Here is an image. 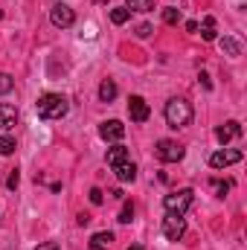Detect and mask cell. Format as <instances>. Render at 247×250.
I'll list each match as a JSON object with an SVG mask.
<instances>
[{
    "instance_id": "22",
    "label": "cell",
    "mask_w": 247,
    "mask_h": 250,
    "mask_svg": "<svg viewBox=\"0 0 247 250\" xmlns=\"http://www.w3.org/2000/svg\"><path fill=\"white\" fill-rule=\"evenodd\" d=\"M163 21H166V23H172V26H175V23H178V21H181V9H163Z\"/></svg>"
},
{
    "instance_id": "14",
    "label": "cell",
    "mask_w": 247,
    "mask_h": 250,
    "mask_svg": "<svg viewBox=\"0 0 247 250\" xmlns=\"http://www.w3.org/2000/svg\"><path fill=\"white\" fill-rule=\"evenodd\" d=\"M99 99H102V102H114V99H117V82H114V79H105V82L99 84Z\"/></svg>"
},
{
    "instance_id": "1",
    "label": "cell",
    "mask_w": 247,
    "mask_h": 250,
    "mask_svg": "<svg viewBox=\"0 0 247 250\" xmlns=\"http://www.w3.org/2000/svg\"><path fill=\"white\" fill-rule=\"evenodd\" d=\"M35 111H38L41 120H62L64 114L70 111V105H67V99H64L62 93H44L35 102Z\"/></svg>"
},
{
    "instance_id": "2",
    "label": "cell",
    "mask_w": 247,
    "mask_h": 250,
    "mask_svg": "<svg viewBox=\"0 0 247 250\" xmlns=\"http://www.w3.org/2000/svg\"><path fill=\"white\" fill-rule=\"evenodd\" d=\"M192 117H195V111H192V105L186 102V99H169L166 102V123L172 125V128H186V125L192 123Z\"/></svg>"
},
{
    "instance_id": "25",
    "label": "cell",
    "mask_w": 247,
    "mask_h": 250,
    "mask_svg": "<svg viewBox=\"0 0 247 250\" xmlns=\"http://www.w3.org/2000/svg\"><path fill=\"white\" fill-rule=\"evenodd\" d=\"M18 184H21V175H18V169H15V172L6 178V187H9V189H18Z\"/></svg>"
},
{
    "instance_id": "5",
    "label": "cell",
    "mask_w": 247,
    "mask_h": 250,
    "mask_svg": "<svg viewBox=\"0 0 247 250\" xmlns=\"http://www.w3.org/2000/svg\"><path fill=\"white\" fill-rule=\"evenodd\" d=\"M186 233V218L184 215H169L166 212V218H163V236L169 239V242H181Z\"/></svg>"
},
{
    "instance_id": "17",
    "label": "cell",
    "mask_w": 247,
    "mask_h": 250,
    "mask_svg": "<svg viewBox=\"0 0 247 250\" xmlns=\"http://www.w3.org/2000/svg\"><path fill=\"white\" fill-rule=\"evenodd\" d=\"M201 38L204 41H215V18H204V26H201Z\"/></svg>"
},
{
    "instance_id": "30",
    "label": "cell",
    "mask_w": 247,
    "mask_h": 250,
    "mask_svg": "<svg viewBox=\"0 0 247 250\" xmlns=\"http://www.w3.org/2000/svg\"><path fill=\"white\" fill-rule=\"evenodd\" d=\"M128 250H143V248H140V245H134V248H128Z\"/></svg>"
},
{
    "instance_id": "11",
    "label": "cell",
    "mask_w": 247,
    "mask_h": 250,
    "mask_svg": "<svg viewBox=\"0 0 247 250\" xmlns=\"http://www.w3.org/2000/svg\"><path fill=\"white\" fill-rule=\"evenodd\" d=\"M215 137H218V143H227V140H233V137H242V125L236 123V120H230V123H224V125L215 128Z\"/></svg>"
},
{
    "instance_id": "4",
    "label": "cell",
    "mask_w": 247,
    "mask_h": 250,
    "mask_svg": "<svg viewBox=\"0 0 247 250\" xmlns=\"http://www.w3.org/2000/svg\"><path fill=\"white\" fill-rule=\"evenodd\" d=\"M154 154H157L160 163H178L184 157V146H178L175 140H160L154 146Z\"/></svg>"
},
{
    "instance_id": "26",
    "label": "cell",
    "mask_w": 247,
    "mask_h": 250,
    "mask_svg": "<svg viewBox=\"0 0 247 250\" xmlns=\"http://www.w3.org/2000/svg\"><path fill=\"white\" fill-rule=\"evenodd\" d=\"M151 32H154V29H151L148 23H140V26H137V38H148Z\"/></svg>"
},
{
    "instance_id": "23",
    "label": "cell",
    "mask_w": 247,
    "mask_h": 250,
    "mask_svg": "<svg viewBox=\"0 0 247 250\" xmlns=\"http://www.w3.org/2000/svg\"><path fill=\"white\" fill-rule=\"evenodd\" d=\"M131 218H134V204H125L123 212H120V221L123 224H131Z\"/></svg>"
},
{
    "instance_id": "10",
    "label": "cell",
    "mask_w": 247,
    "mask_h": 250,
    "mask_svg": "<svg viewBox=\"0 0 247 250\" xmlns=\"http://www.w3.org/2000/svg\"><path fill=\"white\" fill-rule=\"evenodd\" d=\"M114 175H117L123 184H131V181L137 178V166H134L128 157H125V160H117V163H114Z\"/></svg>"
},
{
    "instance_id": "9",
    "label": "cell",
    "mask_w": 247,
    "mask_h": 250,
    "mask_svg": "<svg viewBox=\"0 0 247 250\" xmlns=\"http://www.w3.org/2000/svg\"><path fill=\"white\" fill-rule=\"evenodd\" d=\"M128 114H131L134 123H145L151 111H148V105H145L143 96H131V99H128Z\"/></svg>"
},
{
    "instance_id": "12",
    "label": "cell",
    "mask_w": 247,
    "mask_h": 250,
    "mask_svg": "<svg viewBox=\"0 0 247 250\" xmlns=\"http://www.w3.org/2000/svg\"><path fill=\"white\" fill-rule=\"evenodd\" d=\"M18 123V108L15 105H0V131H12Z\"/></svg>"
},
{
    "instance_id": "6",
    "label": "cell",
    "mask_w": 247,
    "mask_h": 250,
    "mask_svg": "<svg viewBox=\"0 0 247 250\" xmlns=\"http://www.w3.org/2000/svg\"><path fill=\"white\" fill-rule=\"evenodd\" d=\"M242 160V151L239 148H221V151H215L212 157H209V166L212 169H227V166H233V163H239Z\"/></svg>"
},
{
    "instance_id": "3",
    "label": "cell",
    "mask_w": 247,
    "mask_h": 250,
    "mask_svg": "<svg viewBox=\"0 0 247 250\" xmlns=\"http://www.w3.org/2000/svg\"><path fill=\"white\" fill-rule=\"evenodd\" d=\"M192 201H195V192L192 189H181V192H172V195L163 198V209L169 215H186V209L192 207Z\"/></svg>"
},
{
    "instance_id": "16",
    "label": "cell",
    "mask_w": 247,
    "mask_h": 250,
    "mask_svg": "<svg viewBox=\"0 0 247 250\" xmlns=\"http://www.w3.org/2000/svg\"><path fill=\"white\" fill-rule=\"evenodd\" d=\"M125 9L128 12H151L154 0H125Z\"/></svg>"
},
{
    "instance_id": "15",
    "label": "cell",
    "mask_w": 247,
    "mask_h": 250,
    "mask_svg": "<svg viewBox=\"0 0 247 250\" xmlns=\"http://www.w3.org/2000/svg\"><path fill=\"white\" fill-rule=\"evenodd\" d=\"M218 47H221L227 56H242V44H239L236 38H230V35H224V38L218 41Z\"/></svg>"
},
{
    "instance_id": "27",
    "label": "cell",
    "mask_w": 247,
    "mask_h": 250,
    "mask_svg": "<svg viewBox=\"0 0 247 250\" xmlns=\"http://www.w3.org/2000/svg\"><path fill=\"white\" fill-rule=\"evenodd\" d=\"M230 187H233V184H230V181H224V184H221V181H218V184H215V189H218V192H221V195H224V192H230Z\"/></svg>"
},
{
    "instance_id": "24",
    "label": "cell",
    "mask_w": 247,
    "mask_h": 250,
    "mask_svg": "<svg viewBox=\"0 0 247 250\" xmlns=\"http://www.w3.org/2000/svg\"><path fill=\"white\" fill-rule=\"evenodd\" d=\"M102 201H105V195H102V189H90V204H96V207H99V204H102Z\"/></svg>"
},
{
    "instance_id": "18",
    "label": "cell",
    "mask_w": 247,
    "mask_h": 250,
    "mask_svg": "<svg viewBox=\"0 0 247 250\" xmlns=\"http://www.w3.org/2000/svg\"><path fill=\"white\" fill-rule=\"evenodd\" d=\"M128 18H131V12H128L125 6H117V9H111V21H114L117 26H123L125 21H128Z\"/></svg>"
},
{
    "instance_id": "8",
    "label": "cell",
    "mask_w": 247,
    "mask_h": 250,
    "mask_svg": "<svg viewBox=\"0 0 247 250\" xmlns=\"http://www.w3.org/2000/svg\"><path fill=\"white\" fill-rule=\"evenodd\" d=\"M99 137L105 140V143H120L125 137V125L120 120H108V123L99 125Z\"/></svg>"
},
{
    "instance_id": "28",
    "label": "cell",
    "mask_w": 247,
    "mask_h": 250,
    "mask_svg": "<svg viewBox=\"0 0 247 250\" xmlns=\"http://www.w3.org/2000/svg\"><path fill=\"white\" fill-rule=\"evenodd\" d=\"M35 250H59V245L56 242H44V245H38Z\"/></svg>"
},
{
    "instance_id": "21",
    "label": "cell",
    "mask_w": 247,
    "mask_h": 250,
    "mask_svg": "<svg viewBox=\"0 0 247 250\" xmlns=\"http://www.w3.org/2000/svg\"><path fill=\"white\" fill-rule=\"evenodd\" d=\"M12 87H15V79H12L9 73H0V96H3V93H9Z\"/></svg>"
},
{
    "instance_id": "13",
    "label": "cell",
    "mask_w": 247,
    "mask_h": 250,
    "mask_svg": "<svg viewBox=\"0 0 247 250\" xmlns=\"http://www.w3.org/2000/svg\"><path fill=\"white\" fill-rule=\"evenodd\" d=\"M114 233H93L90 236V250H111Z\"/></svg>"
},
{
    "instance_id": "19",
    "label": "cell",
    "mask_w": 247,
    "mask_h": 250,
    "mask_svg": "<svg viewBox=\"0 0 247 250\" xmlns=\"http://www.w3.org/2000/svg\"><path fill=\"white\" fill-rule=\"evenodd\" d=\"M128 157V151H125V146H114V148H108V163L114 166L117 160H125Z\"/></svg>"
},
{
    "instance_id": "20",
    "label": "cell",
    "mask_w": 247,
    "mask_h": 250,
    "mask_svg": "<svg viewBox=\"0 0 247 250\" xmlns=\"http://www.w3.org/2000/svg\"><path fill=\"white\" fill-rule=\"evenodd\" d=\"M15 148H18V146H15V140H12V137H0V154H3V157H6V154H12Z\"/></svg>"
},
{
    "instance_id": "29",
    "label": "cell",
    "mask_w": 247,
    "mask_h": 250,
    "mask_svg": "<svg viewBox=\"0 0 247 250\" xmlns=\"http://www.w3.org/2000/svg\"><path fill=\"white\" fill-rule=\"evenodd\" d=\"M201 84H204V87H206V90H209V87H212V82H209V76H206V73H201Z\"/></svg>"
},
{
    "instance_id": "7",
    "label": "cell",
    "mask_w": 247,
    "mask_h": 250,
    "mask_svg": "<svg viewBox=\"0 0 247 250\" xmlns=\"http://www.w3.org/2000/svg\"><path fill=\"white\" fill-rule=\"evenodd\" d=\"M50 21H53V26H59V29H67V26H73L76 15H73V9H70V6H64V3H56V6L50 9Z\"/></svg>"
}]
</instances>
